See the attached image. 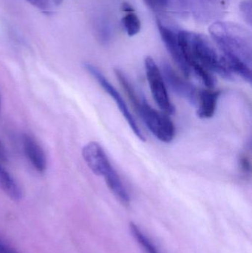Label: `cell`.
Segmentation results:
<instances>
[{
    "mask_svg": "<svg viewBox=\"0 0 252 253\" xmlns=\"http://www.w3.org/2000/svg\"><path fill=\"white\" fill-rule=\"evenodd\" d=\"M212 39L231 72L252 83V36L250 31L233 22L217 21L210 27Z\"/></svg>",
    "mask_w": 252,
    "mask_h": 253,
    "instance_id": "1",
    "label": "cell"
},
{
    "mask_svg": "<svg viewBox=\"0 0 252 253\" xmlns=\"http://www.w3.org/2000/svg\"><path fill=\"white\" fill-rule=\"evenodd\" d=\"M179 42L182 54L190 69L194 65H200L222 78L228 80L233 78L223 56L219 54L207 36L180 30Z\"/></svg>",
    "mask_w": 252,
    "mask_h": 253,
    "instance_id": "2",
    "label": "cell"
},
{
    "mask_svg": "<svg viewBox=\"0 0 252 253\" xmlns=\"http://www.w3.org/2000/svg\"><path fill=\"white\" fill-rule=\"evenodd\" d=\"M135 110L158 140L164 143L173 141L176 135V128L168 115L152 108L144 99H142Z\"/></svg>",
    "mask_w": 252,
    "mask_h": 253,
    "instance_id": "3",
    "label": "cell"
},
{
    "mask_svg": "<svg viewBox=\"0 0 252 253\" xmlns=\"http://www.w3.org/2000/svg\"><path fill=\"white\" fill-rule=\"evenodd\" d=\"M145 70L154 100L164 114H174L175 108L169 97L162 74L152 58L145 59Z\"/></svg>",
    "mask_w": 252,
    "mask_h": 253,
    "instance_id": "4",
    "label": "cell"
},
{
    "mask_svg": "<svg viewBox=\"0 0 252 253\" xmlns=\"http://www.w3.org/2000/svg\"><path fill=\"white\" fill-rule=\"evenodd\" d=\"M157 26L166 48L171 55L179 69L183 73V76L186 79L189 78L192 71L185 61L180 50L179 42V32L180 30L161 18H158L157 19Z\"/></svg>",
    "mask_w": 252,
    "mask_h": 253,
    "instance_id": "5",
    "label": "cell"
},
{
    "mask_svg": "<svg viewBox=\"0 0 252 253\" xmlns=\"http://www.w3.org/2000/svg\"><path fill=\"white\" fill-rule=\"evenodd\" d=\"M84 68L88 71L89 74L96 80V81L100 84L101 87L105 90L107 93L112 97V99L115 101V103L118 105V109L121 111V114L124 116V119L127 120V123L130 126L135 135L142 140V141H145V138L142 134L139 126H138L136 120L133 118L130 111L127 108V104L124 102V99L121 97L120 93L115 90V87L112 85L111 83H109L106 77L102 74V73L96 68L94 65L90 63H86L84 65Z\"/></svg>",
    "mask_w": 252,
    "mask_h": 253,
    "instance_id": "6",
    "label": "cell"
},
{
    "mask_svg": "<svg viewBox=\"0 0 252 253\" xmlns=\"http://www.w3.org/2000/svg\"><path fill=\"white\" fill-rule=\"evenodd\" d=\"M161 74L164 80L175 93L186 99L192 105L197 106L200 90L194 84L182 79L168 64L164 63L163 65Z\"/></svg>",
    "mask_w": 252,
    "mask_h": 253,
    "instance_id": "7",
    "label": "cell"
},
{
    "mask_svg": "<svg viewBox=\"0 0 252 253\" xmlns=\"http://www.w3.org/2000/svg\"><path fill=\"white\" fill-rule=\"evenodd\" d=\"M82 156L92 172L105 177L114 169L102 146L96 141L86 144L82 149Z\"/></svg>",
    "mask_w": 252,
    "mask_h": 253,
    "instance_id": "8",
    "label": "cell"
},
{
    "mask_svg": "<svg viewBox=\"0 0 252 253\" xmlns=\"http://www.w3.org/2000/svg\"><path fill=\"white\" fill-rule=\"evenodd\" d=\"M22 147L31 166L37 172L43 173L47 169V161L42 147L29 134H24L22 136Z\"/></svg>",
    "mask_w": 252,
    "mask_h": 253,
    "instance_id": "9",
    "label": "cell"
},
{
    "mask_svg": "<svg viewBox=\"0 0 252 253\" xmlns=\"http://www.w3.org/2000/svg\"><path fill=\"white\" fill-rule=\"evenodd\" d=\"M221 92L210 90H200L197 104V115L201 119H210L213 117L217 108V100Z\"/></svg>",
    "mask_w": 252,
    "mask_h": 253,
    "instance_id": "10",
    "label": "cell"
},
{
    "mask_svg": "<svg viewBox=\"0 0 252 253\" xmlns=\"http://www.w3.org/2000/svg\"><path fill=\"white\" fill-rule=\"evenodd\" d=\"M104 178H105L108 188L118 199V202L124 206H129L130 203V195L115 169H112Z\"/></svg>",
    "mask_w": 252,
    "mask_h": 253,
    "instance_id": "11",
    "label": "cell"
},
{
    "mask_svg": "<svg viewBox=\"0 0 252 253\" xmlns=\"http://www.w3.org/2000/svg\"><path fill=\"white\" fill-rule=\"evenodd\" d=\"M0 188L12 200H21L22 191L16 180L10 175V172L4 168L2 162H0Z\"/></svg>",
    "mask_w": 252,
    "mask_h": 253,
    "instance_id": "12",
    "label": "cell"
},
{
    "mask_svg": "<svg viewBox=\"0 0 252 253\" xmlns=\"http://www.w3.org/2000/svg\"><path fill=\"white\" fill-rule=\"evenodd\" d=\"M130 230L132 236L136 239L137 243L142 247L145 253H161L158 249L155 244L151 239L142 231V229L135 224L134 222L130 223Z\"/></svg>",
    "mask_w": 252,
    "mask_h": 253,
    "instance_id": "13",
    "label": "cell"
},
{
    "mask_svg": "<svg viewBox=\"0 0 252 253\" xmlns=\"http://www.w3.org/2000/svg\"><path fill=\"white\" fill-rule=\"evenodd\" d=\"M123 26L130 37L136 35L141 30V21L135 11L126 13L122 19Z\"/></svg>",
    "mask_w": 252,
    "mask_h": 253,
    "instance_id": "14",
    "label": "cell"
},
{
    "mask_svg": "<svg viewBox=\"0 0 252 253\" xmlns=\"http://www.w3.org/2000/svg\"><path fill=\"white\" fill-rule=\"evenodd\" d=\"M191 71H193L195 75L202 81V83L207 86L208 88L213 89L215 87V80L213 78L211 72L200 66V65H194L191 68Z\"/></svg>",
    "mask_w": 252,
    "mask_h": 253,
    "instance_id": "15",
    "label": "cell"
},
{
    "mask_svg": "<svg viewBox=\"0 0 252 253\" xmlns=\"http://www.w3.org/2000/svg\"><path fill=\"white\" fill-rule=\"evenodd\" d=\"M240 10L242 13L243 17L246 22L252 25V0H244L240 4Z\"/></svg>",
    "mask_w": 252,
    "mask_h": 253,
    "instance_id": "16",
    "label": "cell"
},
{
    "mask_svg": "<svg viewBox=\"0 0 252 253\" xmlns=\"http://www.w3.org/2000/svg\"><path fill=\"white\" fill-rule=\"evenodd\" d=\"M25 1L44 13H50L51 10L52 5L50 0H25Z\"/></svg>",
    "mask_w": 252,
    "mask_h": 253,
    "instance_id": "17",
    "label": "cell"
},
{
    "mask_svg": "<svg viewBox=\"0 0 252 253\" xmlns=\"http://www.w3.org/2000/svg\"><path fill=\"white\" fill-rule=\"evenodd\" d=\"M240 168L244 173L250 174L251 172V162H250V158L246 153L241 155L240 157Z\"/></svg>",
    "mask_w": 252,
    "mask_h": 253,
    "instance_id": "18",
    "label": "cell"
},
{
    "mask_svg": "<svg viewBox=\"0 0 252 253\" xmlns=\"http://www.w3.org/2000/svg\"><path fill=\"white\" fill-rule=\"evenodd\" d=\"M145 2L155 10H163L168 6L169 0H144Z\"/></svg>",
    "mask_w": 252,
    "mask_h": 253,
    "instance_id": "19",
    "label": "cell"
},
{
    "mask_svg": "<svg viewBox=\"0 0 252 253\" xmlns=\"http://www.w3.org/2000/svg\"><path fill=\"white\" fill-rule=\"evenodd\" d=\"M0 253H19L0 238Z\"/></svg>",
    "mask_w": 252,
    "mask_h": 253,
    "instance_id": "20",
    "label": "cell"
},
{
    "mask_svg": "<svg viewBox=\"0 0 252 253\" xmlns=\"http://www.w3.org/2000/svg\"><path fill=\"white\" fill-rule=\"evenodd\" d=\"M210 2L217 9L226 8L229 0H210Z\"/></svg>",
    "mask_w": 252,
    "mask_h": 253,
    "instance_id": "21",
    "label": "cell"
},
{
    "mask_svg": "<svg viewBox=\"0 0 252 253\" xmlns=\"http://www.w3.org/2000/svg\"><path fill=\"white\" fill-rule=\"evenodd\" d=\"M121 8H122L123 11L125 12V13H129V12L135 11L133 7L130 5L128 3L124 2L123 3L122 6H121Z\"/></svg>",
    "mask_w": 252,
    "mask_h": 253,
    "instance_id": "22",
    "label": "cell"
},
{
    "mask_svg": "<svg viewBox=\"0 0 252 253\" xmlns=\"http://www.w3.org/2000/svg\"><path fill=\"white\" fill-rule=\"evenodd\" d=\"M62 1V0H55V1H56L57 4H59V3H60Z\"/></svg>",
    "mask_w": 252,
    "mask_h": 253,
    "instance_id": "23",
    "label": "cell"
},
{
    "mask_svg": "<svg viewBox=\"0 0 252 253\" xmlns=\"http://www.w3.org/2000/svg\"><path fill=\"white\" fill-rule=\"evenodd\" d=\"M0 107H1V100H0Z\"/></svg>",
    "mask_w": 252,
    "mask_h": 253,
    "instance_id": "24",
    "label": "cell"
}]
</instances>
